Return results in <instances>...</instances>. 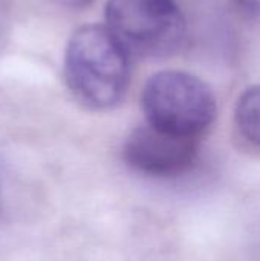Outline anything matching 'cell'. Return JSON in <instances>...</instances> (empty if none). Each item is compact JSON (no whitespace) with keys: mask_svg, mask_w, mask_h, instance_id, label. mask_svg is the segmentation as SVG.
<instances>
[{"mask_svg":"<svg viewBox=\"0 0 260 261\" xmlns=\"http://www.w3.org/2000/svg\"><path fill=\"white\" fill-rule=\"evenodd\" d=\"M64 76L81 104L95 110L110 109L127 90L129 54L106 26H81L69 40Z\"/></svg>","mask_w":260,"mask_h":261,"instance_id":"1","label":"cell"},{"mask_svg":"<svg viewBox=\"0 0 260 261\" xmlns=\"http://www.w3.org/2000/svg\"><path fill=\"white\" fill-rule=\"evenodd\" d=\"M143 110L149 125L178 136L198 138L216 118V98L201 78L164 70L150 76L143 89Z\"/></svg>","mask_w":260,"mask_h":261,"instance_id":"2","label":"cell"},{"mask_svg":"<svg viewBox=\"0 0 260 261\" xmlns=\"http://www.w3.org/2000/svg\"><path fill=\"white\" fill-rule=\"evenodd\" d=\"M107 29L129 52L166 57L185 38V18L175 0H109Z\"/></svg>","mask_w":260,"mask_h":261,"instance_id":"3","label":"cell"},{"mask_svg":"<svg viewBox=\"0 0 260 261\" xmlns=\"http://www.w3.org/2000/svg\"><path fill=\"white\" fill-rule=\"evenodd\" d=\"M126 162L153 177H176L187 173L198 158L196 138L161 132L152 125L130 133L123 150Z\"/></svg>","mask_w":260,"mask_h":261,"instance_id":"4","label":"cell"},{"mask_svg":"<svg viewBox=\"0 0 260 261\" xmlns=\"http://www.w3.org/2000/svg\"><path fill=\"white\" fill-rule=\"evenodd\" d=\"M234 118L242 136L260 147V84L239 96Z\"/></svg>","mask_w":260,"mask_h":261,"instance_id":"5","label":"cell"},{"mask_svg":"<svg viewBox=\"0 0 260 261\" xmlns=\"http://www.w3.org/2000/svg\"><path fill=\"white\" fill-rule=\"evenodd\" d=\"M238 5L248 12L253 18L260 21V0H236Z\"/></svg>","mask_w":260,"mask_h":261,"instance_id":"6","label":"cell"},{"mask_svg":"<svg viewBox=\"0 0 260 261\" xmlns=\"http://www.w3.org/2000/svg\"><path fill=\"white\" fill-rule=\"evenodd\" d=\"M61 6H67V8H84L89 6L93 0H52Z\"/></svg>","mask_w":260,"mask_h":261,"instance_id":"7","label":"cell"}]
</instances>
